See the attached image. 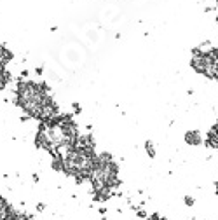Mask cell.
<instances>
[{
	"label": "cell",
	"mask_w": 218,
	"mask_h": 220,
	"mask_svg": "<svg viewBox=\"0 0 218 220\" xmlns=\"http://www.w3.org/2000/svg\"><path fill=\"white\" fill-rule=\"evenodd\" d=\"M75 149L94 150V138H92V135H79L77 143H75Z\"/></svg>",
	"instance_id": "obj_1"
},
{
	"label": "cell",
	"mask_w": 218,
	"mask_h": 220,
	"mask_svg": "<svg viewBox=\"0 0 218 220\" xmlns=\"http://www.w3.org/2000/svg\"><path fill=\"white\" fill-rule=\"evenodd\" d=\"M113 196L112 189H108V187H103V189H99V191H94L92 192V201H98V203H103V201H108V199Z\"/></svg>",
	"instance_id": "obj_2"
},
{
	"label": "cell",
	"mask_w": 218,
	"mask_h": 220,
	"mask_svg": "<svg viewBox=\"0 0 218 220\" xmlns=\"http://www.w3.org/2000/svg\"><path fill=\"white\" fill-rule=\"evenodd\" d=\"M185 142L189 143V145H201L203 143V136H201L199 131L192 129V131H187L185 133Z\"/></svg>",
	"instance_id": "obj_3"
},
{
	"label": "cell",
	"mask_w": 218,
	"mask_h": 220,
	"mask_svg": "<svg viewBox=\"0 0 218 220\" xmlns=\"http://www.w3.org/2000/svg\"><path fill=\"white\" fill-rule=\"evenodd\" d=\"M11 59H12V52H11L7 47L0 46V65H2V66H5Z\"/></svg>",
	"instance_id": "obj_4"
},
{
	"label": "cell",
	"mask_w": 218,
	"mask_h": 220,
	"mask_svg": "<svg viewBox=\"0 0 218 220\" xmlns=\"http://www.w3.org/2000/svg\"><path fill=\"white\" fill-rule=\"evenodd\" d=\"M12 208L9 206L7 199H4L2 196H0V220H5V217H7V213L11 212Z\"/></svg>",
	"instance_id": "obj_5"
},
{
	"label": "cell",
	"mask_w": 218,
	"mask_h": 220,
	"mask_svg": "<svg viewBox=\"0 0 218 220\" xmlns=\"http://www.w3.org/2000/svg\"><path fill=\"white\" fill-rule=\"evenodd\" d=\"M51 168H52L54 171H63V159H61V157H52Z\"/></svg>",
	"instance_id": "obj_6"
},
{
	"label": "cell",
	"mask_w": 218,
	"mask_h": 220,
	"mask_svg": "<svg viewBox=\"0 0 218 220\" xmlns=\"http://www.w3.org/2000/svg\"><path fill=\"white\" fill-rule=\"evenodd\" d=\"M145 150H147L148 157H152V159L155 157V147H154L152 142H145Z\"/></svg>",
	"instance_id": "obj_7"
},
{
	"label": "cell",
	"mask_w": 218,
	"mask_h": 220,
	"mask_svg": "<svg viewBox=\"0 0 218 220\" xmlns=\"http://www.w3.org/2000/svg\"><path fill=\"white\" fill-rule=\"evenodd\" d=\"M136 217H140V218H147L148 215H147V212H145L143 208H138V210H136Z\"/></svg>",
	"instance_id": "obj_8"
},
{
	"label": "cell",
	"mask_w": 218,
	"mask_h": 220,
	"mask_svg": "<svg viewBox=\"0 0 218 220\" xmlns=\"http://www.w3.org/2000/svg\"><path fill=\"white\" fill-rule=\"evenodd\" d=\"M194 203H196V201H194V198L185 196V205H187V206H194Z\"/></svg>",
	"instance_id": "obj_9"
},
{
	"label": "cell",
	"mask_w": 218,
	"mask_h": 220,
	"mask_svg": "<svg viewBox=\"0 0 218 220\" xmlns=\"http://www.w3.org/2000/svg\"><path fill=\"white\" fill-rule=\"evenodd\" d=\"M73 112H75V114H80V112H82V107L79 105V103H73Z\"/></svg>",
	"instance_id": "obj_10"
},
{
	"label": "cell",
	"mask_w": 218,
	"mask_h": 220,
	"mask_svg": "<svg viewBox=\"0 0 218 220\" xmlns=\"http://www.w3.org/2000/svg\"><path fill=\"white\" fill-rule=\"evenodd\" d=\"M37 210H39V212H44V210H45V205H44V203H39V205H37Z\"/></svg>",
	"instance_id": "obj_11"
},
{
	"label": "cell",
	"mask_w": 218,
	"mask_h": 220,
	"mask_svg": "<svg viewBox=\"0 0 218 220\" xmlns=\"http://www.w3.org/2000/svg\"><path fill=\"white\" fill-rule=\"evenodd\" d=\"M42 72H44V68H42V66H39V68H35V73H37V75H42Z\"/></svg>",
	"instance_id": "obj_12"
},
{
	"label": "cell",
	"mask_w": 218,
	"mask_h": 220,
	"mask_svg": "<svg viewBox=\"0 0 218 220\" xmlns=\"http://www.w3.org/2000/svg\"><path fill=\"white\" fill-rule=\"evenodd\" d=\"M215 189H216V194H218V184H216V187H215Z\"/></svg>",
	"instance_id": "obj_13"
},
{
	"label": "cell",
	"mask_w": 218,
	"mask_h": 220,
	"mask_svg": "<svg viewBox=\"0 0 218 220\" xmlns=\"http://www.w3.org/2000/svg\"><path fill=\"white\" fill-rule=\"evenodd\" d=\"M216 2H218V0H216Z\"/></svg>",
	"instance_id": "obj_14"
}]
</instances>
